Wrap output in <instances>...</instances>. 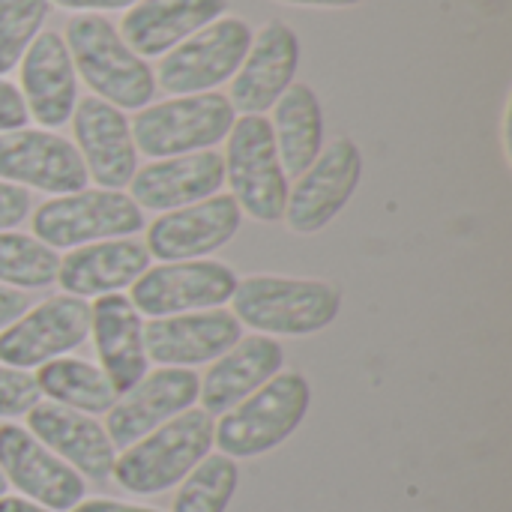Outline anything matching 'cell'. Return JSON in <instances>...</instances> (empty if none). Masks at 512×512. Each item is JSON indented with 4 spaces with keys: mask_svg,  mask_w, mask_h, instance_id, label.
Listing matches in <instances>:
<instances>
[{
    "mask_svg": "<svg viewBox=\"0 0 512 512\" xmlns=\"http://www.w3.org/2000/svg\"><path fill=\"white\" fill-rule=\"evenodd\" d=\"M234 318L264 336H315L342 312V291L324 279L255 273L237 279Z\"/></svg>",
    "mask_w": 512,
    "mask_h": 512,
    "instance_id": "cell-1",
    "label": "cell"
},
{
    "mask_svg": "<svg viewBox=\"0 0 512 512\" xmlns=\"http://www.w3.org/2000/svg\"><path fill=\"white\" fill-rule=\"evenodd\" d=\"M63 42L75 72H81L84 84L99 99L120 111H141L153 102L156 75L150 63L126 45L120 30L105 15L81 12L69 18Z\"/></svg>",
    "mask_w": 512,
    "mask_h": 512,
    "instance_id": "cell-2",
    "label": "cell"
},
{
    "mask_svg": "<svg viewBox=\"0 0 512 512\" xmlns=\"http://www.w3.org/2000/svg\"><path fill=\"white\" fill-rule=\"evenodd\" d=\"M213 426L216 423L204 408H189L126 447L117 456L111 477L129 495H162L210 456Z\"/></svg>",
    "mask_w": 512,
    "mask_h": 512,
    "instance_id": "cell-3",
    "label": "cell"
},
{
    "mask_svg": "<svg viewBox=\"0 0 512 512\" xmlns=\"http://www.w3.org/2000/svg\"><path fill=\"white\" fill-rule=\"evenodd\" d=\"M312 405V387L300 372H279L213 426V444L228 459H258L285 444Z\"/></svg>",
    "mask_w": 512,
    "mask_h": 512,
    "instance_id": "cell-4",
    "label": "cell"
},
{
    "mask_svg": "<svg viewBox=\"0 0 512 512\" xmlns=\"http://www.w3.org/2000/svg\"><path fill=\"white\" fill-rule=\"evenodd\" d=\"M234 120L237 111L231 108L228 96L210 90L153 102L141 108L129 126L138 153L150 159H168L213 150V144L228 138Z\"/></svg>",
    "mask_w": 512,
    "mask_h": 512,
    "instance_id": "cell-5",
    "label": "cell"
},
{
    "mask_svg": "<svg viewBox=\"0 0 512 512\" xmlns=\"http://www.w3.org/2000/svg\"><path fill=\"white\" fill-rule=\"evenodd\" d=\"M222 162L231 198L243 213L258 222H279L285 216L291 186L264 114H243L234 120Z\"/></svg>",
    "mask_w": 512,
    "mask_h": 512,
    "instance_id": "cell-6",
    "label": "cell"
},
{
    "mask_svg": "<svg viewBox=\"0 0 512 512\" xmlns=\"http://www.w3.org/2000/svg\"><path fill=\"white\" fill-rule=\"evenodd\" d=\"M138 231H144V210L120 189L54 195L33 210V234L51 249L135 237Z\"/></svg>",
    "mask_w": 512,
    "mask_h": 512,
    "instance_id": "cell-7",
    "label": "cell"
},
{
    "mask_svg": "<svg viewBox=\"0 0 512 512\" xmlns=\"http://www.w3.org/2000/svg\"><path fill=\"white\" fill-rule=\"evenodd\" d=\"M252 45V30L243 18L222 15L213 24L201 27L156 66V87L171 96L210 93L219 84L231 81Z\"/></svg>",
    "mask_w": 512,
    "mask_h": 512,
    "instance_id": "cell-8",
    "label": "cell"
},
{
    "mask_svg": "<svg viewBox=\"0 0 512 512\" xmlns=\"http://www.w3.org/2000/svg\"><path fill=\"white\" fill-rule=\"evenodd\" d=\"M363 180V153L351 138L330 141L318 159L297 177V186L288 192L285 225L291 234L312 237L324 231L354 198Z\"/></svg>",
    "mask_w": 512,
    "mask_h": 512,
    "instance_id": "cell-9",
    "label": "cell"
},
{
    "mask_svg": "<svg viewBox=\"0 0 512 512\" xmlns=\"http://www.w3.org/2000/svg\"><path fill=\"white\" fill-rule=\"evenodd\" d=\"M90 339V303L72 294L48 297L30 306L18 321L0 330V363L12 369H39Z\"/></svg>",
    "mask_w": 512,
    "mask_h": 512,
    "instance_id": "cell-10",
    "label": "cell"
},
{
    "mask_svg": "<svg viewBox=\"0 0 512 512\" xmlns=\"http://www.w3.org/2000/svg\"><path fill=\"white\" fill-rule=\"evenodd\" d=\"M237 291V273L213 258L150 267L132 288V306L147 318L222 309Z\"/></svg>",
    "mask_w": 512,
    "mask_h": 512,
    "instance_id": "cell-11",
    "label": "cell"
},
{
    "mask_svg": "<svg viewBox=\"0 0 512 512\" xmlns=\"http://www.w3.org/2000/svg\"><path fill=\"white\" fill-rule=\"evenodd\" d=\"M0 180L39 189L51 195H69L87 189V168L75 144L51 129H12L0 132Z\"/></svg>",
    "mask_w": 512,
    "mask_h": 512,
    "instance_id": "cell-12",
    "label": "cell"
},
{
    "mask_svg": "<svg viewBox=\"0 0 512 512\" xmlns=\"http://www.w3.org/2000/svg\"><path fill=\"white\" fill-rule=\"evenodd\" d=\"M0 474L27 501L51 512H69L87 495L84 477L15 423L0 426Z\"/></svg>",
    "mask_w": 512,
    "mask_h": 512,
    "instance_id": "cell-13",
    "label": "cell"
},
{
    "mask_svg": "<svg viewBox=\"0 0 512 512\" xmlns=\"http://www.w3.org/2000/svg\"><path fill=\"white\" fill-rule=\"evenodd\" d=\"M243 225V210L231 195H210L198 204L168 210L147 228V252L165 264L198 261L228 246Z\"/></svg>",
    "mask_w": 512,
    "mask_h": 512,
    "instance_id": "cell-14",
    "label": "cell"
},
{
    "mask_svg": "<svg viewBox=\"0 0 512 512\" xmlns=\"http://www.w3.org/2000/svg\"><path fill=\"white\" fill-rule=\"evenodd\" d=\"M201 378L192 369L162 366L147 372L129 393H123L108 411L105 432L114 450H126L162 423L189 411L198 402Z\"/></svg>",
    "mask_w": 512,
    "mask_h": 512,
    "instance_id": "cell-15",
    "label": "cell"
},
{
    "mask_svg": "<svg viewBox=\"0 0 512 512\" xmlns=\"http://www.w3.org/2000/svg\"><path fill=\"white\" fill-rule=\"evenodd\" d=\"M300 66V39L291 24L273 18L258 33H252V45L231 78L228 102L240 114H264L279 96L294 84Z\"/></svg>",
    "mask_w": 512,
    "mask_h": 512,
    "instance_id": "cell-16",
    "label": "cell"
},
{
    "mask_svg": "<svg viewBox=\"0 0 512 512\" xmlns=\"http://www.w3.org/2000/svg\"><path fill=\"white\" fill-rule=\"evenodd\" d=\"M69 120L87 177L96 180L99 189L129 186L138 171V150L126 114L99 96H84Z\"/></svg>",
    "mask_w": 512,
    "mask_h": 512,
    "instance_id": "cell-17",
    "label": "cell"
},
{
    "mask_svg": "<svg viewBox=\"0 0 512 512\" xmlns=\"http://www.w3.org/2000/svg\"><path fill=\"white\" fill-rule=\"evenodd\" d=\"M240 339H243V324L234 318V312L225 309L150 318V324H144L147 360L174 369L213 363L225 351H231Z\"/></svg>",
    "mask_w": 512,
    "mask_h": 512,
    "instance_id": "cell-18",
    "label": "cell"
},
{
    "mask_svg": "<svg viewBox=\"0 0 512 512\" xmlns=\"http://www.w3.org/2000/svg\"><path fill=\"white\" fill-rule=\"evenodd\" d=\"M21 96L27 114L45 126L57 129L69 123L78 105V72L69 48L57 30H42L21 57Z\"/></svg>",
    "mask_w": 512,
    "mask_h": 512,
    "instance_id": "cell-19",
    "label": "cell"
},
{
    "mask_svg": "<svg viewBox=\"0 0 512 512\" xmlns=\"http://www.w3.org/2000/svg\"><path fill=\"white\" fill-rule=\"evenodd\" d=\"M225 183V162L216 150H198L168 159H153L150 165L138 168L129 189L132 201L141 210H180L198 204L210 195H219Z\"/></svg>",
    "mask_w": 512,
    "mask_h": 512,
    "instance_id": "cell-20",
    "label": "cell"
},
{
    "mask_svg": "<svg viewBox=\"0 0 512 512\" xmlns=\"http://www.w3.org/2000/svg\"><path fill=\"white\" fill-rule=\"evenodd\" d=\"M27 432L87 480H108L114 471L117 450L105 426L81 411L39 402L27 411Z\"/></svg>",
    "mask_w": 512,
    "mask_h": 512,
    "instance_id": "cell-21",
    "label": "cell"
},
{
    "mask_svg": "<svg viewBox=\"0 0 512 512\" xmlns=\"http://www.w3.org/2000/svg\"><path fill=\"white\" fill-rule=\"evenodd\" d=\"M90 336L99 369L114 393H129L150 369L144 348V315L126 294H105L90 303Z\"/></svg>",
    "mask_w": 512,
    "mask_h": 512,
    "instance_id": "cell-22",
    "label": "cell"
},
{
    "mask_svg": "<svg viewBox=\"0 0 512 512\" xmlns=\"http://www.w3.org/2000/svg\"><path fill=\"white\" fill-rule=\"evenodd\" d=\"M147 270H150L147 246L132 237H117V240H99L69 249V255L60 258L57 282L72 297L96 300L132 288Z\"/></svg>",
    "mask_w": 512,
    "mask_h": 512,
    "instance_id": "cell-23",
    "label": "cell"
},
{
    "mask_svg": "<svg viewBox=\"0 0 512 512\" xmlns=\"http://www.w3.org/2000/svg\"><path fill=\"white\" fill-rule=\"evenodd\" d=\"M282 366L285 351L273 336H243L207 369L198 390L201 408L210 417H222L255 390H261L270 378H276Z\"/></svg>",
    "mask_w": 512,
    "mask_h": 512,
    "instance_id": "cell-24",
    "label": "cell"
},
{
    "mask_svg": "<svg viewBox=\"0 0 512 512\" xmlns=\"http://www.w3.org/2000/svg\"><path fill=\"white\" fill-rule=\"evenodd\" d=\"M228 0H138L120 21V36L138 57H162L201 27L222 18Z\"/></svg>",
    "mask_w": 512,
    "mask_h": 512,
    "instance_id": "cell-25",
    "label": "cell"
},
{
    "mask_svg": "<svg viewBox=\"0 0 512 512\" xmlns=\"http://www.w3.org/2000/svg\"><path fill=\"white\" fill-rule=\"evenodd\" d=\"M273 141L288 177H300L324 150V108L318 93L294 81L273 105Z\"/></svg>",
    "mask_w": 512,
    "mask_h": 512,
    "instance_id": "cell-26",
    "label": "cell"
},
{
    "mask_svg": "<svg viewBox=\"0 0 512 512\" xmlns=\"http://www.w3.org/2000/svg\"><path fill=\"white\" fill-rule=\"evenodd\" d=\"M33 378H36V387L42 396H48L51 402H57L63 408L81 411L87 417L108 414L114 408V402L120 399L99 366H93L87 360H75V357H57V360L39 366V372Z\"/></svg>",
    "mask_w": 512,
    "mask_h": 512,
    "instance_id": "cell-27",
    "label": "cell"
},
{
    "mask_svg": "<svg viewBox=\"0 0 512 512\" xmlns=\"http://www.w3.org/2000/svg\"><path fill=\"white\" fill-rule=\"evenodd\" d=\"M60 255L42 240L21 231H0V285L6 288H48L57 282Z\"/></svg>",
    "mask_w": 512,
    "mask_h": 512,
    "instance_id": "cell-28",
    "label": "cell"
},
{
    "mask_svg": "<svg viewBox=\"0 0 512 512\" xmlns=\"http://www.w3.org/2000/svg\"><path fill=\"white\" fill-rule=\"evenodd\" d=\"M240 483L237 459L222 453L201 459L180 483L171 512H225Z\"/></svg>",
    "mask_w": 512,
    "mask_h": 512,
    "instance_id": "cell-29",
    "label": "cell"
},
{
    "mask_svg": "<svg viewBox=\"0 0 512 512\" xmlns=\"http://www.w3.org/2000/svg\"><path fill=\"white\" fill-rule=\"evenodd\" d=\"M48 0H0V78L12 72L30 42L42 33Z\"/></svg>",
    "mask_w": 512,
    "mask_h": 512,
    "instance_id": "cell-30",
    "label": "cell"
},
{
    "mask_svg": "<svg viewBox=\"0 0 512 512\" xmlns=\"http://www.w3.org/2000/svg\"><path fill=\"white\" fill-rule=\"evenodd\" d=\"M42 402L36 378L24 369H12L0 363V417H27L33 405Z\"/></svg>",
    "mask_w": 512,
    "mask_h": 512,
    "instance_id": "cell-31",
    "label": "cell"
},
{
    "mask_svg": "<svg viewBox=\"0 0 512 512\" xmlns=\"http://www.w3.org/2000/svg\"><path fill=\"white\" fill-rule=\"evenodd\" d=\"M30 216V192L0 180V231L18 228Z\"/></svg>",
    "mask_w": 512,
    "mask_h": 512,
    "instance_id": "cell-32",
    "label": "cell"
},
{
    "mask_svg": "<svg viewBox=\"0 0 512 512\" xmlns=\"http://www.w3.org/2000/svg\"><path fill=\"white\" fill-rule=\"evenodd\" d=\"M27 120H30V114H27L21 90L12 81L0 78V132L24 129Z\"/></svg>",
    "mask_w": 512,
    "mask_h": 512,
    "instance_id": "cell-33",
    "label": "cell"
},
{
    "mask_svg": "<svg viewBox=\"0 0 512 512\" xmlns=\"http://www.w3.org/2000/svg\"><path fill=\"white\" fill-rule=\"evenodd\" d=\"M30 309V297L18 288L0 285V330H6L12 321H18Z\"/></svg>",
    "mask_w": 512,
    "mask_h": 512,
    "instance_id": "cell-34",
    "label": "cell"
},
{
    "mask_svg": "<svg viewBox=\"0 0 512 512\" xmlns=\"http://www.w3.org/2000/svg\"><path fill=\"white\" fill-rule=\"evenodd\" d=\"M48 3H57L60 9H69V12H93V15H99V12H108V9H129V6H135L138 0H48Z\"/></svg>",
    "mask_w": 512,
    "mask_h": 512,
    "instance_id": "cell-35",
    "label": "cell"
},
{
    "mask_svg": "<svg viewBox=\"0 0 512 512\" xmlns=\"http://www.w3.org/2000/svg\"><path fill=\"white\" fill-rule=\"evenodd\" d=\"M69 512H159L150 507H138V504H123V501H111V498H90L75 504Z\"/></svg>",
    "mask_w": 512,
    "mask_h": 512,
    "instance_id": "cell-36",
    "label": "cell"
},
{
    "mask_svg": "<svg viewBox=\"0 0 512 512\" xmlns=\"http://www.w3.org/2000/svg\"><path fill=\"white\" fill-rule=\"evenodd\" d=\"M288 6H318V9H345V6H360L369 0H279Z\"/></svg>",
    "mask_w": 512,
    "mask_h": 512,
    "instance_id": "cell-37",
    "label": "cell"
},
{
    "mask_svg": "<svg viewBox=\"0 0 512 512\" xmlns=\"http://www.w3.org/2000/svg\"><path fill=\"white\" fill-rule=\"evenodd\" d=\"M0 512H51V510H45V507H39V504H33V501H27V498H9V495H3V498H0Z\"/></svg>",
    "mask_w": 512,
    "mask_h": 512,
    "instance_id": "cell-38",
    "label": "cell"
},
{
    "mask_svg": "<svg viewBox=\"0 0 512 512\" xmlns=\"http://www.w3.org/2000/svg\"><path fill=\"white\" fill-rule=\"evenodd\" d=\"M6 486H9V483H6V477H3V474H0V498H3V495H6Z\"/></svg>",
    "mask_w": 512,
    "mask_h": 512,
    "instance_id": "cell-39",
    "label": "cell"
}]
</instances>
